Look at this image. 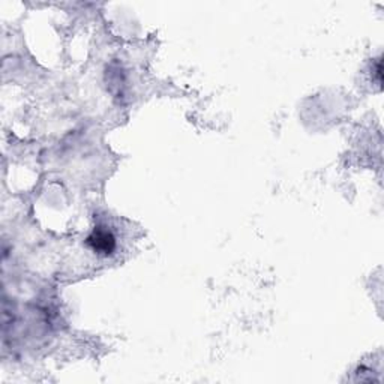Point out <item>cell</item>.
<instances>
[{
    "mask_svg": "<svg viewBox=\"0 0 384 384\" xmlns=\"http://www.w3.org/2000/svg\"><path fill=\"white\" fill-rule=\"evenodd\" d=\"M88 245L100 256H110L116 249L114 234L104 227H96L88 237Z\"/></svg>",
    "mask_w": 384,
    "mask_h": 384,
    "instance_id": "cell-1",
    "label": "cell"
}]
</instances>
